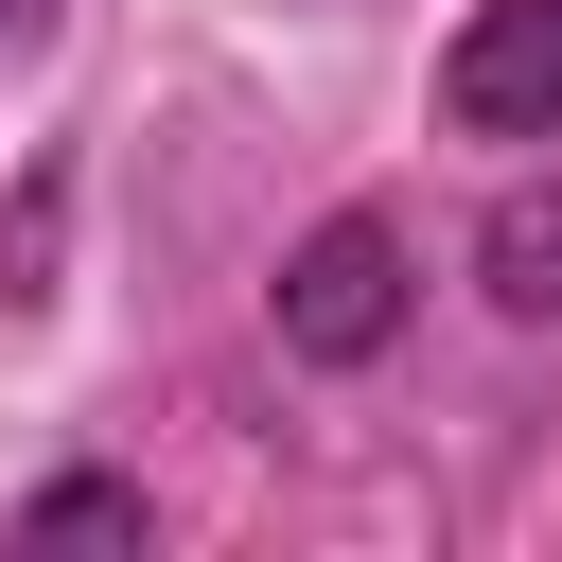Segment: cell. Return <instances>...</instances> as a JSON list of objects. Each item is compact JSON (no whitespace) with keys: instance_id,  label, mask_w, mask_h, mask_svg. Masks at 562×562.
<instances>
[{"instance_id":"7a4b0ae2","label":"cell","mask_w":562,"mask_h":562,"mask_svg":"<svg viewBox=\"0 0 562 562\" xmlns=\"http://www.w3.org/2000/svg\"><path fill=\"white\" fill-rule=\"evenodd\" d=\"M439 105L474 140H562V0H474L439 53Z\"/></svg>"},{"instance_id":"5b68a950","label":"cell","mask_w":562,"mask_h":562,"mask_svg":"<svg viewBox=\"0 0 562 562\" xmlns=\"http://www.w3.org/2000/svg\"><path fill=\"white\" fill-rule=\"evenodd\" d=\"M18 35H53V0H0V53H18Z\"/></svg>"},{"instance_id":"277c9868","label":"cell","mask_w":562,"mask_h":562,"mask_svg":"<svg viewBox=\"0 0 562 562\" xmlns=\"http://www.w3.org/2000/svg\"><path fill=\"white\" fill-rule=\"evenodd\" d=\"M18 544H140V492H123V474H53V492L18 509Z\"/></svg>"},{"instance_id":"3957f363","label":"cell","mask_w":562,"mask_h":562,"mask_svg":"<svg viewBox=\"0 0 562 562\" xmlns=\"http://www.w3.org/2000/svg\"><path fill=\"white\" fill-rule=\"evenodd\" d=\"M474 263H492V299H509V316H562V176H527V193H492V228H474Z\"/></svg>"},{"instance_id":"6da1fadb","label":"cell","mask_w":562,"mask_h":562,"mask_svg":"<svg viewBox=\"0 0 562 562\" xmlns=\"http://www.w3.org/2000/svg\"><path fill=\"white\" fill-rule=\"evenodd\" d=\"M404 299H422V281H404V228H386V211H316L299 263H281V351H299V369H369V351L404 334Z\"/></svg>"}]
</instances>
